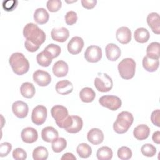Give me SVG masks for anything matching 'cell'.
<instances>
[{"label":"cell","mask_w":160,"mask_h":160,"mask_svg":"<svg viewBox=\"0 0 160 160\" xmlns=\"http://www.w3.org/2000/svg\"><path fill=\"white\" fill-rule=\"evenodd\" d=\"M12 149V145L8 142H2L0 144V156L4 157L9 154Z\"/></svg>","instance_id":"b9f144b4"},{"label":"cell","mask_w":160,"mask_h":160,"mask_svg":"<svg viewBox=\"0 0 160 160\" xmlns=\"http://www.w3.org/2000/svg\"><path fill=\"white\" fill-rule=\"evenodd\" d=\"M82 6L88 9H92L95 7L97 4L96 0H81V1Z\"/></svg>","instance_id":"f6af8a7d"},{"label":"cell","mask_w":160,"mask_h":160,"mask_svg":"<svg viewBox=\"0 0 160 160\" xmlns=\"http://www.w3.org/2000/svg\"><path fill=\"white\" fill-rule=\"evenodd\" d=\"M12 111L16 117L21 119L24 118L29 112L28 105L24 101H16L12 105Z\"/></svg>","instance_id":"8fae6325"},{"label":"cell","mask_w":160,"mask_h":160,"mask_svg":"<svg viewBox=\"0 0 160 160\" xmlns=\"http://www.w3.org/2000/svg\"><path fill=\"white\" fill-rule=\"evenodd\" d=\"M84 41L79 36H74L71 38L68 44V50L71 54H79L84 47Z\"/></svg>","instance_id":"7c38bea8"},{"label":"cell","mask_w":160,"mask_h":160,"mask_svg":"<svg viewBox=\"0 0 160 160\" xmlns=\"http://www.w3.org/2000/svg\"><path fill=\"white\" fill-rule=\"evenodd\" d=\"M147 22L152 32L156 34L160 33V19L157 12H151L148 15Z\"/></svg>","instance_id":"e0dca14e"},{"label":"cell","mask_w":160,"mask_h":160,"mask_svg":"<svg viewBox=\"0 0 160 160\" xmlns=\"http://www.w3.org/2000/svg\"><path fill=\"white\" fill-rule=\"evenodd\" d=\"M69 71V66L65 61L62 60L58 61L52 67V72L57 77L66 76Z\"/></svg>","instance_id":"d6986e66"},{"label":"cell","mask_w":160,"mask_h":160,"mask_svg":"<svg viewBox=\"0 0 160 160\" xmlns=\"http://www.w3.org/2000/svg\"><path fill=\"white\" fill-rule=\"evenodd\" d=\"M99 104L111 111H116L121 108L122 101L121 99L114 95H104L99 99Z\"/></svg>","instance_id":"8992f818"},{"label":"cell","mask_w":160,"mask_h":160,"mask_svg":"<svg viewBox=\"0 0 160 160\" xmlns=\"http://www.w3.org/2000/svg\"><path fill=\"white\" fill-rule=\"evenodd\" d=\"M150 134V129L146 124H139L133 131V135L136 139L142 141L147 139Z\"/></svg>","instance_id":"7402d4cb"},{"label":"cell","mask_w":160,"mask_h":160,"mask_svg":"<svg viewBox=\"0 0 160 160\" xmlns=\"http://www.w3.org/2000/svg\"><path fill=\"white\" fill-rule=\"evenodd\" d=\"M94 84L98 91L105 92L112 88L113 82L111 78L106 73L98 72L94 79Z\"/></svg>","instance_id":"5b68a950"},{"label":"cell","mask_w":160,"mask_h":160,"mask_svg":"<svg viewBox=\"0 0 160 160\" xmlns=\"http://www.w3.org/2000/svg\"><path fill=\"white\" fill-rule=\"evenodd\" d=\"M36 60L38 63L42 67H48L51 64L52 61L45 54L43 51L38 54L36 56Z\"/></svg>","instance_id":"8d00e7d4"},{"label":"cell","mask_w":160,"mask_h":160,"mask_svg":"<svg viewBox=\"0 0 160 160\" xmlns=\"http://www.w3.org/2000/svg\"><path fill=\"white\" fill-rule=\"evenodd\" d=\"M51 36L54 41L59 42H64L68 39L69 32V30L64 27L53 28L51 32Z\"/></svg>","instance_id":"5bb4252c"},{"label":"cell","mask_w":160,"mask_h":160,"mask_svg":"<svg viewBox=\"0 0 160 160\" xmlns=\"http://www.w3.org/2000/svg\"><path fill=\"white\" fill-rule=\"evenodd\" d=\"M59 133L58 131L52 126L44 128L41 131V138L42 140L48 142H52L58 138Z\"/></svg>","instance_id":"44dd1931"},{"label":"cell","mask_w":160,"mask_h":160,"mask_svg":"<svg viewBox=\"0 0 160 160\" xmlns=\"http://www.w3.org/2000/svg\"><path fill=\"white\" fill-rule=\"evenodd\" d=\"M18 1L17 0H8L2 2V8L6 11H12L18 6Z\"/></svg>","instance_id":"60d3db41"},{"label":"cell","mask_w":160,"mask_h":160,"mask_svg":"<svg viewBox=\"0 0 160 160\" xmlns=\"http://www.w3.org/2000/svg\"><path fill=\"white\" fill-rule=\"evenodd\" d=\"M152 139L153 142H154L155 143L158 144H160V131H155L152 134Z\"/></svg>","instance_id":"bcb514c9"},{"label":"cell","mask_w":160,"mask_h":160,"mask_svg":"<svg viewBox=\"0 0 160 160\" xmlns=\"http://www.w3.org/2000/svg\"><path fill=\"white\" fill-rule=\"evenodd\" d=\"M96 156L99 160H109L112 158L113 152L110 148L102 146L98 149Z\"/></svg>","instance_id":"4dcf8cb0"},{"label":"cell","mask_w":160,"mask_h":160,"mask_svg":"<svg viewBox=\"0 0 160 160\" xmlns=\"http://www.w3.org/2000/svg\"><path fill=\"white\" fill-rule=\"evenodd\" d=\"M136 62L130 58L123 59L118 66V69L121 77L124 79H131L135 74Z\"/></svg>","instance_id":"277c9868"},{"label":"cell","mask_w":160,"mask_h":160,"mask_svg":"<svg viewBox=\"0 0 160 160\" xmlns=\"http://www.w3.org/2000/svg\"><path fill=\"white\" fill-rule=\"evenodd\" d=\"M67 146V141L64 138H58L52 142V149L55 152L62 151Z\"/></svg>","instance_id":"836d02e7"},{"label":"cell","mask_w":160,"mask_h":160,"mask_svg":"<svg viewBox=\"0 0 160 160\" xmlns=\"http://www.w3.org/2000/svg\"><path fill=\"white\" fill-rule=\"evenodd\" d=\"M9 63L13 72L17 75L26 74L29 69V62L21 52L12 53L9 59Z\"/></svg>","instance_id":"7a4b0ae2"},{"label":"cell","mask_w":160,"mask_h":160,"mask_svg":"<svg viewBox=\"0 0 160 160\" xmlns=\"http://www.w3.org/2000/svg\"><path fill=\"white\" fill-rule=\"evenodd\" d=\"M72 117L73 121L71 126L69 128L66 129L65 130L69 133L74 134L79 132L81 130L83 126V121L80 116L73 115L72 116Z\"/></svg>","instance_id":"83f0119b"},{"label":"cell","mask_w":160,"mask_h":160,"mask_svg":"<svg viewBox=\"0 0 160 160\" xmlns=\"http://www.w3.org/2000/svg\"><path fill=\"white\" fill-rule=\"evenodd\" d=\"M12 157L16 160H24L27 158V153L23 149L18 148L12 151Z\"/></svg>","instance_id":"ab89813d"},{"label":"cell","mask_w":160,"mask_h":160,"mask_svg":"<svg viewBox=\"0 0 160 160\" xmlns=\"http://www.w3.org/2000/svg\"><path fill=\"white\" fill-rule=\"evenodd\" d=\"M33 80L39 86H46L51 81V76L47 71L38 69L33 73Z\"/></svg>","instance_id":"30bf717a"},{"label":"cell","mask_w":160,"mask_h":160,"mask_svg":"<svg viewBox=\"0 0 160 160\" xmlns=\"http://www.w3.org/2000/svg\"><path fill=\"white\" fill-rule=\"evenodd\" d=\"M142 154L147 157H152L156 152V148L151 144H144L141 148Z\"/></svg>","instance_id":"d590c367"},{"label":"cell","mask_w":160,"mask_h":160,"mask_svg":"<svg viewBox=\"0 0 160 160\" xmlns=\"http://www.w3.org/2000/svg\"><path fill=\"white\" fill-rule=\"evenodd\" d=\"M78 20V16L76 12L73 11H68L65 15V21L66 23L69 25L71 26L74 24Z\"/></svg>","instance_id":"f35d334b"},{"label":"cell","mask_w":160,"mask_h":160,"mask_svg":"<svg viewBox=\"0 0 160 160\" xmlns=\"http://www.w3.org/2000/svg\"><path fill=\"white\" fill-rule=\"evenodd\" d=\"M56 92L61 95L70 94L73 90V85L68 80H62L58 81L55 86Z\"/></svg>","instance_id":"ffe728a7"},{"label":"cell","mask_w":160,"mask_h":160,"mask_svg":"<svg viewBox=\"0 0 160 160\" xmlns=\"http://www.w3.org/2000/svg\"><path fill=\"white\" fill-rule=\"evenodd\" d=\"M51 113L56 124L62 128L64 121L69 116L67 108L62 105H55L51 108Z\"/></svg>","instance_id":"52a82bcc"},{"label":"cell","mask_w":160,"mask_h":160,"mask_svg":"<svg viewBox=\"0 0 160 160\" xmlns=\"http://www.w3.org/2000/svg\"><path fill=\"white\" fill-rule=\"evenodd\" d=\"M24 46H25V48L26 49L27 51H28L29 52H31L36 51L40 48L39 46H38V45L32 43V42H31L28 40L25 41Z\"/></svg>","instance_id":"ee69618b"},{"label":"cell","mask_w":160,"mask_h":160,"mask_svg":"<svg viewBox=\"0 0 160 160\" xmlns=\"http://www.w3.org/2000/svg\"><path fill=\"white\" fill-rule=\"evenodd\" d=\"M61 159H68V160H75L76 159V158L74 156L73 154L71 152H66L62 155V156L61 158Z\"/></svg>","instance_id":"7dc6e473"},{"label":"cell","mask_w":160,"mask_h":160,"mask_svg":"<svg viewBox=\"0 0 160 160\" xmlns=\"http://www.w3.org/2000/svg\"><path fill=\"white\" fill-rule=\"evenodd\" d=\"M160 119V111L159 109H156L151 113V120L153 124L158 127H160L159 120Z\"/></svg>","instance_id":"7bdbcfd3"},{"label":"cell","mask_w":160,"mask_h":160,"mask_svg":"<svg viewBox=\"0 0 160 160\" xmlns=\"http://www.w3.org/2000/svg\"><path fill=\"white\" fill-rule=\"evenodd\" d=\"M47 115V108L44 106L38 105L33 109L32 111L31 120L36 125H42L46 121Z\"/></svg>","instance_id":"ba28073f"},{"label":"cell","mask_w":160,"mask_h":160,"mask_svg":"<svg viewBox=\"0 0 160 160\" xmlns=\"http://www.w3.org/2000/svg\"><path fill=\"white\" fill-rule=\"evenodd\" d=\"M132 155V152L130 148L127 146H122L118 150V156L120 159L128 160L129 159Z\"/></svg>","instance_id":"e575fe53"},{"label":"cell","mask_w":160,"mask_h":160,"mask_svg":"<svg viewBox=\"0 0 160 160\" xmlns=\"http://www.w3.org/2000/svg\"><path fill=\"white\" fill-rule=\"evenodd\" d=\"M106 56L108 60L111 61H116L121 56V51L115 44L109 43L106 45L105 48Z\"/></svg>","instance_id":"ac0fdd59"},{"label":"cell","mask_w":160,"mask_h":160,"mask_svg":"<svg viewBox=\"0 0 160 160\" xmlns=\"http://www.w3.org/2000/svg\"><path fill=\"white\" fill-rule=\"evenodd\" d=\"M88 140L94 145H98L104 141V134L99 128H92L90 129L87 134Z\"/></svg>","instance_id":"9a60e30c"},{"label":"cell","mask_w":160,"mask_h":160,"mask_svg":"<svg viewBox=\"0 0 160 160\" xmlns=\"http://www.w3.org/2000/svg\"><path fill=\"white\" fill-rule=\"evenodd\" d=\"M102 50L98 46L91 45L86 49L84 58L89 62H97L102 58Z\"/></svg>","instance_id":"9c48e42d"},{"label":"cell","mask_w":160,"mask_h":160,"mask_svg":"<svg viewBox=\"0 0 160 160\" xmlns=\"http://www.w3.org/2000/svg\"><path fill=\"white\" fill-rule=\"evenodd\" d=\"M45 54L51 59L57 58L61 53V48L55 44H49L43 50Z\"/></svg>","instance_id":"f1b7e54d"},{"label":"cell","mask_w":160,"mask_h":160,"mask_svg":"<svg viewBox=\"0 0 160 160\" xmlns=\"http://www.w3.org/2000/svg\"><path fill=\"white\" fill-rule=\"evenodd\" d=\"M62 6V2L60 0H49L46 3V6L50 12H55L58 11Z\"/></svg>","instance_id":"74e56055"},{"label":"cell","mask_w":160,"mask_h":160,"mask_svg":"<svg viewBox=\"0 0 160 160\" xmlns=\"http://www.w3.org/2000/svg\"><path fill=\"white\" fill-rule=\"evenodd\" d=\"M21 137L23 142L29 144L33 143L37 141L38 133L36 129L32 127H27L22 130Z\"/></svg>","instance_id":"4fadbf2b"},{"label":"cell","mask_w":160,"mask_h":160,"mask_svg":"<svg viewBox=\"0 0 160 160\" xmlns=\"http://www.w3.org/2000/svg\"><path fill=\"white\" fill-rule=\"evenodd\" d=\"M134 38L136 41L139 43H145L148 41L150 34L148 30L144 28H139L134 31Z\"/></svg>","instance_id":"4316f807"},{"label":"cell","mask_w":160,"mask_h":160,"mask_svg":"<svg viewBox=\"0 0 160 160\" xmlns=\"http://www.w3.org/2000/svg\"><path fill=\"white\" fill-rule=\"evenodd\" d=\"M48 149L42 146L36 148L32 152V158L34 160H46L48 158Z\"/></svg>","instance_id":"1f68e13d"},{"label":"cell","mask_w":160,"mask_h":160,"mask_svg":"<svg viewBox=\"0 0 160 160\" xmlns=\"http://www.w3.org/2000/svg\"><path fill=\"white\" fill-rule=\"evenodd\" d=\"M116 39L122 44H128L131 40V31L126 26L118 28L116 32Z\"/></svg>","instance_id":"2e32d148"},{"label":"cell","mask_w":160,"mask_h":160,"mask_svg":"<svg viewBox=\"0 0 160 160\" xmlns=\"http://www.w3.org/2000/svg\"><path fill=\"white\" fill-rule=\"evenodd\" d=\"M159 46L158 42H152L146 49V56L153 59H159Z\"/></svg>","instance_id":"f546056e"},{"label":"cell","mask_w":160,"mask_h":160,"mask_svg":"<svg viewBox=\"0 0 160 160\" xmlns=\"http://www.w3.org/2000/svg\"><path fill=\"white\" fill-rule=\"evenodd\" d=\"M159 65V61L158 59H153L145 56L142 59V66L145 70L148 72L156 71Z\"/></svg>","instance_id":"603a6c76"},{"label":"cell","mask_w":160,"mask_h":160,"mask_svg":"<svg viewBox=\"0 0 160 160\" xmlns=\"http://www.w3.org/2000/svg\"><path fill=\"white\" fill-rule=\"evenodd\" d=\"M76 151L79 157L82 158H88L92 153V149L90 146L84 142L81 143L78 146Z\"/></svg>","instance_id":"d6a6232c"},{"label":"cell","mask_w":160,"mask_h":160,"mask_svg":"<svg viewBox=\"0 0 160 160\" xmlns=\"http://www.w3.org/2000/svg\"><path fill=\"white\" fill-rule=\"evenodd\" d=\"M20 92L23 97L28 99H31L34 96L36 89L32 83L25 82L21 84L20 87Z\"/></svg>","instance_id":"d4e9b609"},{"label":"cell","mask_w":160,"mask_h":160,"mask_svg":"<svg viewBox=\"0 0 160 160\" xmlns=\"http://www.w3.org/2000/svg\"><path fill=\"white\" fill-rule=\"evenodd\" d=\"M24 37L32 43L41 46L46 40V34L38 25L30 22L25 25L23 29Z\"/></svg>","instance_id":"6da1fadb"},{"label":"cell","mask_w":160,"mask_h":160,"mask_svg":"<svg viewBox=\"0 0 160 160\" xmlns=\"http://www.w3.org/2000/svg\"><path fill=\"white\" fill-rule=\"evenodd\" d=\"M95 97V91L89 87H85L79 92V98L84 102H91L94 101Z\"/></svg>","instance_id":"484cf974"},{"label":"cell","mask_w":160,"mask_h":160,"mask_svg":"<svg viewBox=\"0 0 160 160\" xmlns=\"http://www.w3.org/2000/svg\"><path fill=\"white\" fill-rule=\"evenodd\" d=\"M49 15L48 11L43 8H39L35 10L34 13V19L39 24H44L48 21Z\"/></svg>","instance_id":"cb8c5ba5"},{"label":"cell","mask_w":160,"mask_h":160,"mask_svg":"<svg viewBox=\"0 0 160 160\" xmlns=\"http://www.w3.org/2000/svg\"><path fill=\"white\" fill-rule=\"evenodd\" d=\"M133 121L134 117L130 112L122 111L118 114L113 123L114 131L118 134H124L128 131Z\"/></svg>","instance_id":"3957f363"}]
</instances>
